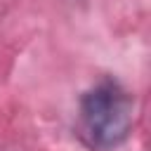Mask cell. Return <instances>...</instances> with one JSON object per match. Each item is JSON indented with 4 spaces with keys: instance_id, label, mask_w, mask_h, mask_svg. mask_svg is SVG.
<instances>
[{
    "instance_id": "cell-1",
    "label": "cell",
    "mask_w": 151,
    "mask_h": 151,
    "mask_svg": "<svg viewBox=\"0 0 151 151\" xmlns=\"http://www.w3.org/2000/svg\"><path fill=\"white\" fill-rule=\"evenodd\" d=\"M134 127V97L116 80L101 78L78 101V134L92 151L123 146Z\"/></svg>"
}]
</instances>
